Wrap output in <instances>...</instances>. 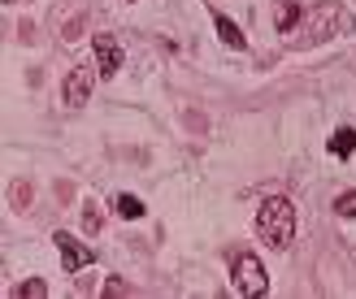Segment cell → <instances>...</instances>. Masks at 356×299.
Masks as SVG:
<instances>
[{
  "mask_svg": "<svg viewBox=\"0 0 356 299\" xmlns=\"http://www.w3.org/2000/svg\"><path fill=\"white\" fill-rule=\"evenodd\" d=\"M296 17H300V9H296V5H287V9H282V31H287V26L296 22Z\"/></svg>",
  "mask_w": 356,
  "mask_h": 299,
  "instance_id": "cell-11",
  "label": "cell"
},
{
  "mask_svg": "<svg viewBox=\"0 0 356 299\" xmlns=\"http://www.w3.org/2000/svg\"><path fill=\"white\" fill-rule=\"evenodd\" d=\"M96 74H100V69H92V65H74V69L65 74V83H61V100L70 104V109L87 104V96H92V87H96Z\"/></svg>",
  "mask_w": 356,
  "mask_h": 299,
  "instance_id": "cell-3",
  "label": "cell"
},
{
  "mask_svg": "<svg viewBox=\"0 0 356 299\" xmlns=\"http://www.w3.org/2000/svg\"><path fill=\"white\" fill-rule=\"evenodd\" d=\"M118 217H127V221L144 217V204H139L135 196H118Z\"/></svg>",
  "mask_w": 356,
  "mask_h": 299,
  "instance_id": "cell-8",
  "label": "cell"
},
{
  "mask_svg": "<svg viewBox=\"0 0 356 299\" xmlns=\"http://www.w3.org/2000/svg\"><path fill=\"white\" fill-rule=\"evenodd\" d=\"M257 234L270 243V248H291V239H296V204L282 200V196H270L257 208Z\"/></svg>",
  "mask_w": 356,
  "mask_h": 299,
  "instance_id": "cell-1",
  "label": "cell"
},
{
  "mask_svg": "<svg viewBox=\"0 0 356 299\" xmlns=\"http://www.w3.org/2000/svg\"><path fill=\"white\" fill-rule=\"evenodd\" d=\"M92 52H96V69H100L104 78L122 69V44L113 40V35H96V40H92Z\"/></svg>",
  "mask_w": 356,
  "mask_h": 299,
  "instance_id": "cell-5",
  "label": "cell"
},
{
  "mask_svg": "<svg viewBox=\"0 0 356 299\" xmlns=\"http://www.w3.org/2000/svg\"><path fill=\"white\" fill-rule=\"evenodd\" d=\"M213 26H218V35H222V44H226V48H243V31H239L235 22H230L226 13L213 17Z\"/></svg>",
  "mask_w": 356,
  "mask_h": 299,
  "instance_id": "cell-6",
  "label": "cell"
},
{
  "mask_svg": "<svg viewBox=\"0 0 356 299\" xmlns=\"http://www.w3.org/2000/svg\"><path fill=\"white\" fill-rule=\"evenodd\" d=\"M52 243L61 248V265H65L70 273H79V269H87V265L96 260V252H92V248H83V243H79V239H70L65 230H61L57 239H52Z\"/></svg>",
  "mask_w": 356,
  "mask_h": 299,
  "instance_id": "cell-4",
  "label": "cell"
},
{
  "mask_svg": "<svg viewBox=\"0 0 356 299\" xmlns=\"http://www.w3.org/2000/svg\"><path fill=\"white\" fill-rule=\"evenodd\" d=\"M48 295V287L40 282V277H35V282H22V287H17V299H44Z\"/></svg>",
  "mask_w": 356,
  "mask_h": 299,
  "instance_id": "cell-10",
  "label": "cell"
},
{
  "mask_svg": "<svg viewBox=\"0 0 356 299\" xmlns=\"http://www.w3.org/2000/svg\"><path fill=\"white\" fill-rule=\"evenodd\" d=\"M104 295H131V287H122V282H109V287H104Z\"/></svg>",
  "mask_w": 356,
  "mask_h": 299,
  "instance_id": "cell-12",
  "label": "cell"
},
{
  "mask_svg": "<svg viewBox=\"0 0 356 299\" xmlns=\"http://www.w3.org/2000/svg\"><path fill=\"white\" fill-rule=\"evenodd\" d=\"M334 213H339V217H356V191H343V196L334 200Z\"/></svg>",
  "mask_w": 356,
  "mask_h": 299,
  "instance_id": "cell-9",
  "label": "cell"
},
{
  "mask_svg": "<svg viewBox=\"0 0 356 299\" xmlns=\"http://www.w3.org/2000/svg\"><path fill=\"white\" fill-rule=\"evenodd\" d=\"M326 148H330V156H352L356 152V130H334Z\"/></svg>",
  "mask_w": 356,
  "mask_h": 299,
  "instance_id": "cell-7",
  "label": "cell"
},
{
  "mask_svg": "<svg viewBox=\"0 0 356 299\" xmlns=\"http://www.w3.org/2000/svg\"><path fill=\"white\" fill-rule=\"evenodd\" d=\"M230 287L243 299H261L270 291V273H265V265L252 252H243V256H235V265H230Z\"/></svg>",
  "mask_w": 356,
  "mask_h": 299,
  "instance_id": "cell-2",
  "label": "cell"
}]
</instances>
